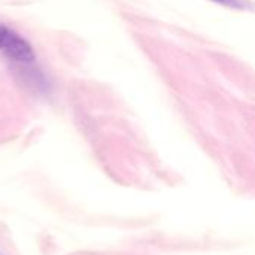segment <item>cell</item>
Instances as JSON below:
<instances>
[{"label": "cell", "mask_w": 255, "mask_h": 255, "mask_svg": "<svg viewBox=\"0 0 255 255\" xmlns=\"http://www.w3.org/2000/svg\"><path fill=\"white\" fill-rule=\"evenodd\" d=\"M0 55L27 87L37 93L49 91L51 84L37 64L33 46L18 31L3 22H0Z\"/></svg>", "instance_id": "cell-1"}, {"label": "cell", "mask_w": 255, "mask_h": 255, "mask_svg": "<svg viewBox=\"0 0 255 255\" xmlns=\"http://www.w3.org/2000/svg\"><path fill=\"white\" fill-rule=\"evenodd\" d=\"M211 1L232 7V9H248L251 6L247 0H211Z\"/></svg>", "instance_id": "cell-2"}]
</instances>
